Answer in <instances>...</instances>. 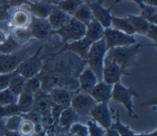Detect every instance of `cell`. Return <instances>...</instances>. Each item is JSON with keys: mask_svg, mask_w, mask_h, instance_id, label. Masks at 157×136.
Listing matches in <instances>:
<instances>
[{"mask_svg": "<svg viewBox=\"0 0 157 136\" xmlns=\"http://www.w3.org/2000/svg\"><path fill=\"white\" fill-rule=\"evenodd\" d=\"M52 60L44 65L43 70H52L63 73L71 78H78L87 65L85 59L71 52H63L51 56Z\"/></svg>", "mask_w": 157, "mask_h": 136, "instance_id": "1", "label": "cell"}, {"mask_svg": "<svg viewBox=\"0 0 157 136\" xmlns=\"http://www.w3.org/2000/svg\"><path fill=\"white\" fill-rule=\"evenodd\" d=\"M148 45L144 44H134V45L122 46V47L112 48L107 50L105 53V59L115 62L120 66L124 72H129V68L134 66L137 61V57L140 49L143 46Z\"/></svg>", "mask_w": 157, "mask_h": 136, "instance_id": "2", "label": "cell"}, {"mask_svg": "<svg viewBox=\"0 0 157 136\" xmlns=\"http://www.w3.org/2000/svg\"><path fill=\"white\" fill-rule=\"evenodd\" d=\"M41 90L49 93L55 88H66L73 91L78 90V78H71L63 73L52 70H42L39 73Z\"/></svg>", "mask_w": 157, "mask_h": 136, "instance_id": "3", "label": "cell"}, {"mask_svg": "<svg viewBox=\"0 0 157 136\" xmlns=\"http://www.w3.org/2000/svg\"><path fill=\"white\" fill-rule=\"evenodd\" d=\"M107 50L105 40L102 38L91 45L86 57L87 66L95 73L98 81L102 80L103 65Z\"/></svg>", "mask_w": 157, "mask_h": 136, "instance_id": "4", "label": "cell"}, {"mask_svg": "<svg viewBox=\"0 0 157 136\" xmlns=\"http://www.w3.org/2000/svg\"><path fill=\"white\" fill-rule=\"evenodd\" d=\"M132 97H139V94L134 89L125 87L121 84V82H117L113 84L111 99L113 101L124 105L129 117L138 119V116L133 109Z\"/></svg>", "mask_w": 157, "mask_h": 136, "instance_id": "5", "label": "cell"}, {"mask_svg": "<svg viewBox=\"0 0 157 136\" xmlns=\"http://www.w3.org/2000/svg\"><path fill=\"white\" fill-rule=\"evenodd\" d=\"M42 49L43 46H40L34 52V54L32 56H27L25 59L22 60V62L16 70L17 74L21 75L25 79H29L39 75L44 67V57L41 56Z\"/></svg>", "mask_w": 157, "mask_h": 136, "instance_id": "6", "label": "cell"}, {"mask_svg": "<svg viewBox=\"0 0 157 136\" xmlns=\"http://www.w3.org/2000/svg\"><path fill=\"white\" fill-rule=\"evenodd\" d=\"M86 25L73 17L66 25L60 28L59 30L53 31V34L59 35L61 41L66 44L69 41L80 40L85 36Z\"/></svg>", "mask_w": 157, "mask_h": 136, "instance_id": "7", "label": "cell"}, {"mask_svg": "<svg viewBox=\"0 0 157 136\" xmlns=\"http://www.w3.org/2000/svg\"><path fill=\"white\" fill-rule=\"evenodd\" d=\"M103 38L108 49L112 48L134 45L137 43L134 35H128L112 27L105 28Z\"/></svg>", "mask_w": 157, "mask_h": 136, "instance_id": "8", "label": "cell"}, {"mask_svg": "<svg viewBox=\"0 0 157 136\" xmlns=\"http://www.w3.org/2000/svg\"><path fill=\"white\" fill-rule=\"evenodd\" d=\"M103 3H104V0H97L94 2L87 1L85 3L92 11L94 19L98 21L104 28H108L110 27V20H111V16H112L111 10L116 5V3L114 2L112 5L110 6L109 8H104Z\"/></svg>", "mask_w": 157, "mask_h": 136, "instance_id": "9", "label": "cell"}, {"mask_svg": "<svg viewBox=\"0 0 157 136\" xmlns=\"http://www.w3.org/2000/svg\"><path fill=\"white\" fill-rule=\"evenodd\" d=\"M96 104L97 103L89 94L76 91L71 99V107L78 113V115L88 116Z\"/></svg>", "mask_w": 157, "mask_h": 136, "instance_id": "10", "label": "cell"}, {"mask_svg": "<svg viewBox=\"0 0 157 136\" xmlns=\"http://www.w3.org/2000/svg\"><path fill=\"white\" fill-rule=\"evenodd\" d=\"M28 28L31 33L32 38L39 41H45L53 34V30L48 19L38 18L34 16L31 17Z\"/></svg>", "mask_w": 157, "mask_h": 136, "instance_id": "11", "label": "cell"}, {"mask_svg": "<svg viewBox=\"0 0 157 136\" xmlns=\"http://www.w3.org/2000/svg\"><path fill=\"white\" fill-rule=\"evenodd\" d=\"M27 56V51L23 49L8 54L0 53V74H7L16 71L22 60Z\"/></svg>", "mask_w": 157, "mask_h": 136, "instance_id": "12", "label": "cell"}, {"mask_svg": "<svg viewBox=\"0 0 157 136\" xmlns=\"http://www.w3.org/2000/svg\"><path fill=\"white\" fill-rule=\"evenodd\" d=\"M92 44L93 43L91 42L90 40H88L86 37H83L80 40H75V41L64 44L63 47L60 51L54 53V54H49L47 55V56H52V55L58 54V53L63 52H71L75 54L78 55V57H80L81 58L86 60L88 49H89Z\"/></svg>", "mask_w": 157, "mask_h": 136, "instance_id": "13", "label": "cell"}, {"mask_svg": "<svg viewBox=\"0 0 157 136\" xmlns=\"http://www.w3.org/2000/svg\"><path fill=\"white\" fill-rule=\"evenodd\" d=\"M128 75V72H124V70L118 66L116 63L104 59L102 71V80L108 84H114L117 82H120V79L123 76Z\"/></svg>", "mask_w": 157, "mask_h": 136, "instance_id": "14", "label": "cell"}, {"mask_svg": "<svg viewBox=\"0 0 157 136\" xmlns=\"http://www.w3.org/2000/svg\"><path fill=\"white\" fill-rule=\"evenodd\" d=\"M94 121L104 129H109L112 123L108 103H98L93 107L89 113Z\"/></svg>", "mask_w": 157, "mask_h": 136, "instance_id": "15", "label": "cell"}, {"mask_svg": "<svg viewBox=\"0 0 157 136\" xmlns=\"http://www.w3.org/2000/svg\"><path fill=\"white\" fill-rule=\"evenodd\" d=\"M53 102L52 101L51 97L48 93L39 90L34 94V103L33 111L39 114L40 116L48 117L51 115L52 107Z\"/></svg>", "mask_w": 157, "mask_h": 136, "instance_id": "16", "label": "cell"}, {"mask_svg": "<svg viewBox=\"0 0 157 136\" xmlns=\"http://www.w3.org/2000/svg\"><path fill=\"white\" fill-rule=\"evenodd\" d=\"M75 92L66 88H55L48 94L53 103L61 107L62 108H66L71 107V99Z\"/></svg>", "mask_w": 157, "mask_h": 136, "instance_id": "17", "label": "cell"}, {"mask_svg": "<svg viewBox=\"0 0 157 136\" xmlns=\"http://www.w3.org/2000/svg\"><path fill=\"white\" fill-rule=\"evenodd\" d=\"M113 84H108L106 82L98 81L89 94L97 103H108L111 99Z\"/></svg>", "mask_w": 157, "mask_h": 136, "instance_id": "18", "label": "cell"}, {"mask_svg": "<svg viewBox=\"0 0 157 136\" xmlns=\"http://www.w3.org/2000/svg\"><path fill=\"white\" fill-rule=\"evenodd\" d=\"M78 90L83 93L89 94L98 82V77L95 73L88 67H84L78 76Z\"/></svg>", "mask_w": 157, "mask_h": 136, "instance_id": "19", "label": "cell"}, {"mask_svg": "<svg viewBox=\"0 0 157 136\" xmlns=\"http://www.w3.org/2000/svg\"><path fill=\"white\" fill-rule=\"evenodd\" d=\"M28 6L32 16L43 19H48V16L50 15V13L55 7V5L50 2V0L34 1V2H30Z\"/></svg>", "mask_w": 157, "mask_h": 136, "instance_id": "20", "label": "cell"}, {"mask_svg": "<svg viewBox=\"0 0 157 136\" xmlns=\"http://www.w3.org/2000/svg\"><path fill=\"white\" fill-rule=\"evenodd\" d=\"M71 17L72 16L69 15L68 13L61 10L60 8L55 6L50 13V15L48 16V21L52 30L55 31L66 25L71 20Z\"/></svg>", "mask_w": 157, "mask_h": 136, "instance_id": "21", "label": "cell"}, {"mask_svg": "<svg viewBox=\"0 0 157 136\" xmlns=\"http://www.w3.org/2000/svg\"><path fill=\"white\" fill-rule=\"evenodd\" d=\"M30 21V14L27 11L18 8L11 15V18L7 21V23L10 26H12V29L14 27L27 28L29 26Z\"/></svg>", "mask_w": 157, "mask_h": 136, "instance_id": "22", "label": "cell"}, {"mask_svg": "<svg viewBox=\"0 0 157 136\" xmlns=\"http://www.w3.org/2000/svg\"><path fill=\"white\" fill-rule=\"evenodd\" d=\"M104 30L105 28L103 27L102 25L98 21L93 19L88 25H86V33L84 37L90 40L92 43H94L102 39L104 36Z\"/></svg>", "mask_w": 157, "mask_h": 136, "instance_id": "23", "label": "cell"}, {"mask_svg": "<svg viewBox=\"0 0 157 136\" xmlns=\"http://www.w3.org/2000/svg\"><path fill=\"white\" fill-rule=\"evenodd\" d=\"M34 95L29 92L23 91L18 95L17 102V108L21 114L28 113L31 111L34 107Z\"/></svg>", "mask_w": 157, "mask_h": 136, "instance_id": "24", "label": "cell"}, {"mask_svg": "<svg viewBox=\"0 0 157 136\" xmlns=\"http://www.w3.org/2000/svg\"><path fill=\"white\" fill-rule=\"evenodd\" d=\"M78 116L79 115H78V113L71 107H69L64 108L61 111V112L59 115L57 121H58L59 125L61 127L69 129V127L72 124L77 122Z\"/></svg>", "mask_w": 157, "mask_h": 136, "instance_id": "25", "label": "cell"}, {"mask_svg": "<svg viewBox=\"0 0 157 136\" xmlns=\"http://www.w3.org/2000/svg\"><path fill=\"white\" fill-rule=\"evenodd\" d=\"M110 27L126 33L128 35H135L134 30L127 17H118L112 15L110 20Z\"/></svg>", "mask_w": 157, "mask_h": 136, "instance_id": "26", "label": "cell"}, {"mask_svg": "<svg viewBox=\"0 0 157 136\" xmlns=\"http://www.w3.org/2000/svg\"><path fill=\"white\" fill-rule=\"evenodd\" d=\"M127 18L129 21L130 24L132 25L135 34H138L141 35H146L150 23L145 18L142 17L141 15H128Z\"/></svg>", "mask_w": 157, "mask_h": 136, "instance_id": "27", "label": "cell"}, {"mask_svg": "<svg viewBox=\"0 0 157 136\" xmlns=\"http://www.w3.org/2000/svg\"><path fill=\"white\" fill-rule=\"evenodd\" d=\"M53 5L60 8L61 10L66 12L68 13L69 15L73 16L77 8L83 4L84 2L83 0H61V1H53V0H50Z\"/></svg>", "mask_w": 157, "mask_h": 136, "instance_id": "28", "label": "cell"}, {"mask_svg": "<svg viewBox=\"0 0 157 136\" xmlns=\"http://www.w3.org/2000/svg\"><path fill=\"white\" fill-rule=\"evenodd\" d=\"M10 35H12L13 39L17 41L20 45L24 46L29 42V40L33 39L31 33L29 31V28H21L14 27L11 30Z\"/></svg>", "mask_w": 157, "mask_h": 136, "instance_id": "29", "label": "cell"}, {"mask_svg": "<svg viewBox=\"0 0 157 136\" xmlns=\"http://www.w3.org/2000/svg\"><path fill=\"white\" fill-rule=\"evenodd\" d=\"M72 17L77 19L78 21H81L82 23H83L85 25H88L91 22V21L94 19L92 11L90 10L89 7L85 3L81 4L77 8V10L75 12Z\"/></svg>", "mask_w": 157, "mask_h": 136, "instance_id": "30", "label": "cell"}, {"mask_svg": "<svg viewBox=\"0 0 157 136\" xmlns=\"http://www.w3.org/2000/svg\"><path fill=\"white\" fill-rule=\"evenodd\" d=\"M26 80L25 77H23L21 75L17 74L16 72L15 75L12 77V79L10 80L9 84H8V89L15 94L18 96L21 92H23L25 86Z\"/></svg>", "mask_w": 157, "mask_h": 136, "instance_id": "31", "label": "cell"}, {"mask_svg": "<svg viewBox=\"0 0 157 136\" xmlns=\"http://www.w3.org/2000/svg\"><path fill=\"white\" fill-rule=\"evenodd\" d=\"M21 47V45H20L9 34V35L7 37V40L2 44H0V53H4V54L13 53L19 51Z\"/></svg>", "mask_w": 157, "mask_h": 136, "instance_id": "32", "label": "cell"}, {"mask_svg": "<svg viewBox=\"0 0 157 136\" xmlns=\"http://www.w3.org/2000/svg\"><path fill=\"white\" fill-rule=\"evenodd\" d=\"M111 130H114L117 132L120 136H133L134 132L129 128V126H125L120 121V112H117L116 114V118H115V122L111 123L110 128Z\"/></svg>", "mask_w": 157, "mask_h": 136, "instance_id": "33", "label": "cell"}, {"mask_svg": "<svg viewBox=\"0 0 157 136\" xmlns=\"http://www.w3.org/2000/svg\"><path fill=\"white\" fill-rule=\"evenodd\" d=\"M141 16L149 23L157 24V6L143 4L140 8Z\"/></svg>", "mask_w": 157, "mask_h": 136, "instance_id": "34", "label": "cell"}, {"mask_svg": "<svg viewBox=\"0 0 157 136\" xmlns=\"http://www.w3.org/2000/svg\"><path fill=\"white\" fill-rule=\"evenodd\" d=\"M18 132L22 136H33L36 132V125L29 120L23 119L20 124Z\"/></svg>", "mask_w": 157, "mask_h": 136, "instance_id": "35", "label": "cell"}, {"mask_svg": "<svg viewBox=\"0 0 157 136\" xmlns=\"http://www.w3.org/2000/svg\"><path fill=\"white\" fill-rule=\"evenodd\" d=\"M39 90H41V80L39 77V74L26 80L25 86L23 91L29 92L34 95Z\"/></svg>", "mask_w": 157, "mask_h": 136, "instance_id": "36", "label": "cell"}, {"mask_svg": "<svg viewBox=\"0 0 157 136\" xmlns=\"http://www.w3.org/2000/svg\"><path fill=\"white\" fill-rule=\"evenodd\" d=\"M18 96L15 95L8 88L0 91V106L17 104Z\"/></svg>", "mask_w": 157, "mask_h": 136, "instance_id": "37", "label": "cell"}, {"mask_svg": "<svg viewBox=\"0 0 157 136\" xmlns=\"http://www.w3.org/2000/svg\"><path fill=\"white\" fill-rule=\"evenodd\" d=\"M88 136H104L105 133V129L97 123L94 120L88 121L87 123Z\"/></svg>", "mask_w": 157, "mask_h": 136, "instance_id": "38", "label": "cell"}, {"mask_svg": "<svg viewBox=\"0 0 157 136\" xmlns=\"http://www.w3.org/2000/svg\"><path fill=\"white\" fill-rule=\"evenodd\" d=\"M68 130L71 136H88L87 126H84L78 122H75L72 124Z\"/></svg>", "mask_w": 157, "mask_h": 136, "instance_id": "39", "label": "cell"}, {"mask_svg": "<svg viewBox=\"0 0 157 136\" xmlns=\"http://www.w3.org/2000/svg\"><path fill=\"white\" fill-rule=\"evenodd\" d=\"M23 118L21 115H13L9 117H7V121L4 126V128L9 130L18 131V128Z\"/></svg>", "mask_w": 157, "mask_h": 136, "instance_id": "40", "label": "cell"}, {"mask_svg": "<svg viewBox=\"0 0 157 136\" xmlns=\"http://www.w3.org/2000/svg\"><path fill=\"white\" fill-rule=\"evenodd\" d=\"M13 115H20V111L17 108V104L0 106V118L9 117Z\"/></svg>", "mask_w": 157, "mask_h": 136, "instance_id": "41", "label": "cell"}, {"mask_svg": "<svg viewBox=\"0 0 157 136\" xmlns=\"http://www.w3.org/2000/svg\"><path fill=\"white\" fill-rule=\"evenodd\" d=\"M16 73V71L7 74H0V91L8 88L9 82Z\"/></svg>", "mask_w": 157, "mask_h": 136, "instance_id": "42", "label": "cell"}, {"mask_svg": "<svg viewBox=\"0 0 157 136\" xmlns=\"http://www.w3.org/2000/svg\"><path fill=\"white\" fill-rule=\"evenodd\" d=\"M146 36L149 38L154 42V45L156 46L157 45V24L150 23L149 27L146 33Z\"/></svg>", "mask_w": 157, "mask_h": 136, "instance_id": "43", "label": "cell"}, {"mask_svg": "<svg viewBox=\"0 0 157 136\" xmlns=\"http://www.w3.org/2000/svg\"><path fill=\"white\" fill-rule=\"evenodd\" d=\"M31 1L29 0H8L9 8H18L22 5H29Z\"/></svg>", "mask_w": 157, "mask_h": 136, "instance_id": "44", "label": "cell"}, {"mask_svg": "<svg viewBox=\"0 0 157 136\" xmlns=\"http://www.w3.org/2000/svg\"><path fill=\"white\" fill-rule=\"evenodd\" d=\"M8 8L4 7L0 3V21H8L11 18V14L8 13Z\"/></svg>", "mask_w": 157, "mask_h": 136, "instance_id": "45", "label": "cell"}, {"mask_svg": "<svg viewBox=\"0 0 157 136\" xmlns=\"http://www.w3.org/2000/svg\"><path fill=\"white\" fill-rule=\"evenodd\" d=\"M0 130H2V136H22L18 131L9 130L4 128V126H0Z\"/></svg>", "mask_w": 157, "mask_h": 136, "instance_id": "46", "label": "cell"}, {"mask_svg": "<svg viewBox=\"0 0 157 136\" xmlns=\"http://www.w3.org/2000/svg\"><path fill=\"white\" fill-rule=\"evenodd\" d=\"M104 136H120L119 134L116 132L114 130H111V129H106L105 130V135Z\"/></svg>", "mask_w": 157, "mask_h": 136, "instance_id": "47", "label": "cell"}, {"mask_svg": "<svg viewBox=\"0 0 157 136\" xmlns=\"http://www.w3.org/2000/svg\"><path fill=\"white\" fill-rule=\"evenodd\" d=\"M133 136H157V130H155L151 133H144V134H134Z\"/></svg>", "mask_w": 157, "mask_h": 136, "instance_id": "48", "label": "cell"}, {"mask_svg": "<svg viewBox=\"0 0 157 136\" xmlns=\"http://www.w3.org/2000/svg\"><path fill=\"white\" fill-rule=\"evenodd\" d=\"M143 4L151 6H157V0H142Z\"/></svg>", "mask_w": 157, "mask_h": 136, "instance_id": "49", "label": "cell"}, {"mask_svg": "<svg viewBox=\"0 0 157 136\" xmlns=\"http://www.w3.org/2000/svg\"><path fill=\"white\" fill-rule=\"evenodd\" d=\"M122 1H123V0H115V3L117 4V3H120V2H122ZM129 1H132V2H134L135 3H137L139 8H141V7L143 5V3H142V0H129Z\"/></svg>", "mask_w": 157, "mask_h": 136, "instance_id": "50", "label": "cell"}, {"mask_svg": "<svg viewBox=\"0 0 157 136\" xmlns=\"http://www.w3.org/2000/svg\"><path fill=\"white\" fill-rule=\"evenodd\" d=\"M7 35H6V33L3 31V30H2L1 29H0V44H2V43H3L5 41V40H7Z\"/></svg>", "mask_w": 157, "mask_h": 136, "instance_id": "51", "label": "cell"}, {"mask_svg": "<svg viewBox=\"0 0 157 136\" xmlns=\"http://www.w3.org/2000/svg\"><path fill=\"white\" fill-rule=\"evenodd\" d=\"M0 3L7 8H8V9H10L9 5H8V0H0Z\"/></svg>", "mask_w": 157, "mask_h": 136, "instance_id": "52", "label": "cell"}, {"mask_svg": "<svg viewBox=\"0 0 157 136\" xmlns=\"http://www.w3.org/2000/svg\"><path fill=\"white\" fill-rule=\"evenodd\" d=\"M0 136H2V130H0Z\"/></svg>", "mask_w": 157, "mask_h": 136, "instance_id": "53", "label": "cell"}, {"mask_svg": "<svg viewBox=\"0 0 157 136\" xmlns=\"http://www.w3.org/2000/svg\"><path fill=\"white\" fill-rule=\"evenodd\" d=\"M63 136H69V135H63Z\"/></svg>", "mask_w": 157, "mask_h": 136, "instance_id": "54", "label": "cell"}]
</instances>
